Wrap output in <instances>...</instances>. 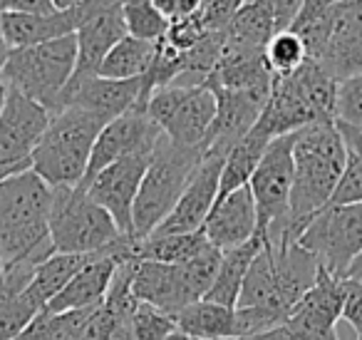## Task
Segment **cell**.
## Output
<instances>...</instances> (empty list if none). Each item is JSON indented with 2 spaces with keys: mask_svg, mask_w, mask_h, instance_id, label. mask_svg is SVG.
<instances>
[{
  "mask_svg": "<svg viewBox=\"0 0 362 340\" xmlns=\"http://www.w3.org/2000/svg\"><path fill=\"white\" fill-rule=\"evenodd\" d=\"M347 162V147L337 122H315L293 132V189L286 241L296 244L303 229L330 204ZM281 244V246H283Z\"/></svg>",
  "mask_w": 362,
  "mask_h": 340,
  "instance_id": "cell-1",
  "label": "cell"
},
{
  "mask_svg": "<svg viewBox=\"0 0 362 340\" xmlns=\"http://www.w3.org/2000/svg\"><path fill=\"white\" fill-rule=\"evenodd\" d=\"M52 189L33 169L0 179V268L40 266L55 254L50 239Z\"/></svg>",
  "mask_w": 362,
  "mask_h": 340,
  "instance_id": "cell-2",
  "label": "cell"
},
{
  "mask_svg": "<svg viewBox=\"0 0 362 340\" xmlns=\"http://www.w3.org/2000/svg\"><path fill=\"white\" fill-rule=\"evenodd\" d=\"M102 127L105 122L100 117L80 107H65L55 112L50 127L30 157L33 171L40 174L52 189L80 186Z\"/></svg>",
  "mask_w": 362,
  "mask_h": 340,
  "instance_id": "cell-3",
  "label": "cell"
},
{
  "mask_svg": "<svg viewBox=\"0 0 362 340\" xmlns=\"http://www.w3.org/2000/svg\"><path fill=\"white\" fill-rule=\"evenodd\" d=\"M202 159V147H179L166 137H161L149 159L134 201V211H132L136 239L149 236L171 214L179 196L184 194L192 176L197 174Z\"/></svg>",
  "mask_w": 362,
  "mask_h": 340,
  "instance_id": "cell-4",
  "label": "cell"
},
{
  "mask_svg": "<svg viewBox=\"0 0 362 340\" xmlns=\"http://www.w3.org/2000/svg\"><path fill=\"white\" fill-rule=\"evenodd\" d=\"M77 70V38L65 35L33 47L11 50L0 77L8 87L40 102L50 115L62 110V95Z\"/></svg>",
  "mask_w": 362,
  "mask_h": 340,
  "instance_id": "cell-5",
  "label": "cell"
},
{
  "mask_svg": "<svg viewBox=\"0 0 362 340\" xmlns=\"http://www.w3.org/2000/svg\"><path fill=\"white\" fill-rule=\"evenodd\" d=\"M122 231L115 219L82 186L55 189L50 209V239L57 254H110L119 256Z\"/></svg>",
  "mask_w": 362,
  "mask_h": 340,
  "instance_id": "cell-6",
  "label": "cell"
},
{
  "mask_svg": "<svg viewBox=\"0 0 362 340\" xmlns=\"http://www.w3.org/2000/svg\"><path fill=\"white\" fill-rule=\"evenodd\" d=\"M248 186L258 211V236L263 244L281 246L291 221L293 135L276 137L266 147Z\"/></svg>",
  "mask_w": 362,
  "mask_h": 340,
  "instance_id": "cell-7",
  "label": "cell"
},
{
  "mask_svg": "<svg viewBox=\"0 0 362 340\" xmlns=\"http://www.w3.org/2000/svg\"><path fill=\"white\" fill-rule=\"evenodd\" d=\"M144 110L169 142L204 149L216 117V92L209 85H166L151 92Z\"/></svg>",
  "mask_w": 362,
  "mask_h": 340,
  "instance_id": "cell-8",
  "label": "cell"
},
{
  "mask_svg": "<svg viewBox=\"0 0 362 340\" xmlns=\"http://www.w3.org/2000/svg\"><path fill=\"white\" fill-rule=\"evenodd\" d=\"M296 244L310 251L327 273L342 278L350 261L362 251V204L325 206Z\"/></svg>",
  "mask_w": 362,
  "mask_h": 340,
  "instance_id": "cell-9",
  "label": "cell"
},
{
  "mask_svg": "<svg viewBox=\"0 0 362 340\" xmlns=\"http://www.w3.org/2000/svg\"><path fill=\"white\" fill-rule=\"evenodd\" d=\"M50 110L6 85V102L0 110V179L33 169V152L50 127Z\"/></svg>",
  "mask_w": 362,
  "mask_h": 340,
  "instance_id": "cell-10",
  "label": "cell"
},
{
  "mask_svg": "<svg viewBox=\"0 0 362 340\" xmlns=\"http://www.w3.org/2000/svg\"><path fill=\"white\" fill-rule=\"evenodd\" d=\"M161 137L164 135L151 122V117L146 115L144 107H132L129 112H124L122 117H117V120L107 122L102 127V132L97 135L95 147H92L90 166H87V174L82 179V184H87L97 171L124 159V157L154 154Z\"/></svg>",
  "mask_w": 362,
  "mask_h": 340,
  "instance_id": "cell-11",
  "label": "cell"
},
{
  "mask_svg": "<svg viewBox=\"0 0 362 340\" xmlns=\"http://www.w3.org/2000/svg\"><path fill=\"white\" fill-rule=\"evenodd\" d=\"M149 159L151 154L124 157V159L97 171L87 184H82V189L115 219L117 229L124 236H134L132 211H134V201L136 194H139L141 179L146 174V166H149Z\"/></svg>",
  "mask_w": 362,
  "mask_h": 340,
  "instance_id": "cell-12",
  "label": "cell"
},
{
  "mask_svg": "<svg viewBox=\"0 0 362 340\" xmlns=\"http://www.w3.org/2000/svg\"><path fill=\"white\" fill-rule=\"evenodd\" d=\"M141 100V77L134 80H112L102 75H72L65 95H62V110L65 107H80L90 115L100 117L102 122H112L139 107Z\"/></svg>",
  "mask_w": 362,
  "mask_h": 340,
  "instance_id": "cell-13",
  "label": "cell"
},
{
  "mask_svg": "<svg viewBox=\"0 0 362 340\" xmlns=\"http://www.w3.org/2000/svg\"><path fill=\"white\" fill-rule=\"evenodd\" d=\"M226 157L204 154L197 174L187 184L184 194L179 196L171 214L156 226L151 234H189V231L204 229L214 204L218 199V184H221V169Z\"/></svg>",
  "mask_w": 362,
  "mask_h": 340,
  "instance_id": "cell-14",
  "label": "cell"
},
{
  "mask_svg": "<svg viewBox=\"0 0 362 340\" xmlns=\"http://www.w3.org/2000/svg\"><path fill=\"white\" fill-rule=\"evenodd\" d=\"M320 65L340 82L362 75V0H340L330 8V35Z\"/></svg>",
  "mask_w": 362,
  "mask_h": 340,
  "instance_id": "cell-15",
  "label": "cell"
},
{
  "mask_svg": "<svg viewBox=\"0 0 362 340\" xmlns=\"http://www.w3.org/2000/svg\"><path fill=\"white\" fill-rule=\"evenodd\" d=\"M211 90L216 92V117L204 142V154L226 157L233 144H238L256 127L266 100L223 87H211Z\"/></svg>",
  "mask_w": 362,
  "mask_h": 340,
  "instance_id": "cell-16",
  "label": "cell"
},
{
  "mask_svg": "<svg viewBox=\"0 0 362 340\" xmlns=\"http://www.w3.org/2000/svg\"><path fill=\"white\" fill-rule=\"evenodd\" d=\"M273 72L266 62V52L258 47H241L223 40L221 55L209 77V87H223V90L248 92L268 100L273 87Z\"/></svg>",
  "mask_w": 362,
  "mask_h": 340,
  "instance_id": "cell-17",
  "label": "cell"
},
{
  "mask_svg": "<svg viewBox=\"0 0 362 340\" xmlns=\"http://www.w3.org/2000/svg\"><path fill=\"white\" fill-rule=\"evenodd\" d=\"M204 234L209 244L218 251L233 249L258 236V211L253 201L251 186L231 191L223 199H216L209 219L204 221Z\"/></svg>",
  "mask_w": 362,
  "mask_h": 340,
  "instance_id": "cell-18",
  "label": "cell"
},
{
  "mask_svg": "<svg viewBox=\"0 0 362 340\" xmlns=\"http://www.w3.org/2000/svg\"><path fill=\"white\" fill-rule=\"evenodd\" d=\"M315 122H330V120H322V117L313 110L308 97L303 95V90L298 87L296 77L293 75L273 77L271 95H268L256 125L261 127L271 140H276V137L293 135V132L303 130V127H308V125H315Z\"/></svg>",
  "mask_w": 362,
  "mask_h": 340,
  "instance_id": "cell-19",
  "label": "cell"
},
{
  "mask_svg": "<svg viewBox=\"0 0 362 340\" xmlns=\"http://www.w3.org/2000/svg\"><path fill=\"white\" fill-rule=\"evenodd\" d=\"M132 293L136 295V300L154 305L169 315H176L181 308L194 303V295L179 266L156 261L132 259Z\"/></svg>",
  "mask_w": 362,
  "mask_h": 340,
  "instance_id": "cell-20",
  "label": "cell"
},
{
  "mask_svg": "<svg viewBox=\"0 0 362 340\" xmlns=\"http://www.w3.org/2000/svg\"><path fill=\"white\" fill-rule=\"evenodd\" d=\"M82 26V13L77 6L55 11L50 16H30V13H0V30L11 50L33 47L57 38L75 35Z\"/></svg>",
  "mask_w": 362,
  "mask_h": 340,
  "instance_id": "cell-21",
  "label": "cell"
},
{
  "mask_svg": "<svg viewBox=\"0 0 362 340\" xmlns=\"http://www.w3.org/2000/svg\"><path fill=\"white\" fill-rule=\"evenodd\" d=\"M119 266V259L110 251H102V254L92 256L85 266L75 273V278L45 305L47 310H80V308H95L102 305L107 298V290L115 278V271Z\"/></svg>",
  "mask_w": 362,
  "mask_h": 340,
  "instance_id": "cell-22",
  "label": "cell"
},
{
  "mask_svg": "<svg viewBox=\"0 0 362 340\" xmlns=\"http://www.w3.org/2000/svg\"><path fill=\"white\" fill-rule=\"evenodd\" d=\"M127 35L122 6L95 13L77 28V70L75 75H97L107 52Z\"/></svg>",
  "mask_w": 362,
  "mask_h": 340,
  "instance_id": "cell-23",
  "label": "cell"
},
{
  "mask_svg": "<svg viewBox=\"0 0 362 340\" xmlns=\"http://www.w3.org/2000/svg\"><path fill=\"white\" fill-rule=\"evenodd\" d=\"M342 303H345V280L322 268L315 285L293 305L288 318L305 328L327 333V330H335L337 320L342 318Z\"/></svg>",
  "mask_w": 362,
  "mask_h": 340,
  "instance_id": "cell-24",
  "label": "cell"
},
{
  "mask_svg": "<svg viewBox=\"0 0 362 340\" xmlns=\"http://www.w3.org/2000/svg\"><path fill=\"white\" fill-rule=\"evenodd\" d=\"M261 249H263L261 236H253V239H248L246 244L221 251L218 273H216V278H214V285L209 288V293L204 295V298L226 305V308H236L238 295H241V285H243V280H246V273Z\"/></svg>",
  "mask_w": 362,
  "mask_h": 340,
  "instance_id": "cell-25",
  "label": "cell"
},
{
  "mask_svg": "<svg viewBox=\"0 0 362 340\" xmlns=\"http://www.w3.org/2000/svg\"><path fill=\"white\" fill-rule=\"evenodd\" d=\"M176 330L197 340H231L236 330L233 308H226L214 300H194L174 315Z\"/></svg>",
  "mask_w": 362,
  "mask_h": 340,
  "instance_id": "cell-26",
  "label": "cell"
},
{
  "mask_svg": "<svg viewBox=\"0 0 362 340\" xmlns=\"http://www.w3.org/2000/svg\"><path fill=\"white\" fill-rule=\"evenodd\" d=\"M206 246L209 239L204 234V229L189 231V234H149L144 239H134V244H132V259L179 266L184 261L194 259Z\"/></svg>",
  "mask_w": 362,
  "mask_h": 340,
  "instance_id": "cell-27",
  "label": "cell"
},
{
  "mask_svg": "<svg viewBox=\"0 0 362 340\" xmlns=\"http://www.w3.org/2000/svg\"><path fill=\"white\" fill-rule=\"evenodd\" d=\"M271 137L261 130V127H253L246 137H243L238 144H233V149L223 159L221 169V184H218V199H223L231 191L241 189L251 181L253 171H256L258 162H261L266 147L271 144Z\"/></svg>",
  "mask_w": 362,
  "mask_h": 340,
  "instance_id": "cell-28",
  "label": "cell"
},
{
  "mask_svg": "<svg viewBox=\"0 0 362 340\" xmlns=\"http://www.w3.org/2000/svg\"><path fill=\"white\" fill-rule=\"evenodd\" d=\"M92 256H97V254H57L55 251V254L47 256V259L37 266L35 276H33L30 285H28L25 290L45 308V305L75 278V273L92 259Z\"/></svg>",
  "mask_w": 362,
  "mask_h": 340,
  "instance_id": "cell-29",
  "label": "cell"
},
{
  "mask_svg": "<svg viewBox=\"0 0 362 340\" xmlns=\"http://www.w3.org/2000/svg\"><path fill=\"white\" fill-rule=\"evenodd\" d=\"M156 52V42H146L139 38L124 35L102 60L97 75L112 77V80H134L144 77L146 70L151 67Z\"/></svg>",
  "mask_w": 362,
  "mask_h": 340,
  "instance_id": "cell-30",
  "label": "cell"
},
{
  "mask_svg": "<svg viewBox=\"0 0 362 340\" xmlns=\"http://www.w3.org/2000/svg\"><path fill=\"white\" fill-rule=\"evenodd\" d=\"M122 16H124L127 35L139 38V40L146 42L164 40L171 23L169 18L156 11L151 0H124L122 3Z\"/></svg>",
  "mask_w": 362,
  "mask_h": 340,
  "instance_id": "cell-31",
  "label": "cell"
},
{
  "mask_svg": "<svg viewBox=\"0 0 362 340\" xmlns=\"http://www.w3.org/2000/svg\"><path fill=\"white\" fill-rule=\"evenodd\" d=\"M40 310L42 305L28 290L0 293V340H13Z\"/></svg>",
  "mask_w": 362,
  "mask_h": 340,
  "instance_id": "cell-32",
  "label": "cell"
},
{
  "mask_svg": "<svg viewBox=\"0 0 362 340\" xmlns=\"http://www.w3.org/2000/svg\"><path fill=\"white\" fill-rule=\"evenodd\" d=\"M263 52H266V62L273 75H291L308 60L305 45L293 30L276 33Z\"/></svg>",
  "mask_w": 362,
  "mask_h": 340,
  "instance_id": "cell-33",
  "label": "cell"
},
{
  "mask_svg": "<svg viewBox=\"0 0 362 340\" xmlns=\"http://www.w3.org/2000/svg\"><path fill=\"white\" fill-rule=\"evenodd\" d=\"M218 264H221V251L211 244L204 251H199L194 259L179 264L181 276L187 280L194 300H202L204 295L209 293V288L214 285V278H216V273H218Z\"/></svg>",
  "mask_w": 362,
  "mask_h": 340,
  "instance_id": "cell-34",
  "label": "cell"
},
{
  "mask_svg": "<svg viewBox=\"0 0 362 340\" xmlns=\"http://www.w3.org/2000/svg\"><path fill=\"white\" fill-rule=\"evenodd\" d=\"M132 333L136 340H166L176 330L174 315L154 308L149 303H141L132 313Z\"/></svg>",
  "mask_w": 362,
  "mask_h": 340,
  "instance_id": "cell-35",
  "label": "cell"
},
{
  "mask_svg": "<svg viewBox=\"0 0 362 340\" xmlns=\"http://www.w3.org/2000/svg\"><path fill=\"white\" fill-rule=\"evenodd\" d=\"M335 122L350 127H362V75L347 77L337 90Z\"/></svg>",
  "mask_w": 362,
  "mask_h": 340,
  "instance_id": "cell-36",
  "label": "cell"
},
{
  "mask_svg": "<svg viewBox=\"0 0 362 340\" xmlns=\"http://www.w3.org/2000/svg\"><path fill=\"white\" fill-rule=\"evenodd\" d=\"M345 204H362V157H355L350 152H347L345 169H342V176L337 181L327 206Z\"/></svg>",
  "mask_w": 362,
  "mask_h": 340,
  "instance_id": "cell-37",
  "label": "cell"
},
{
  "mask_svg": "<svg viewBox=\"0 0 362 340\" xmlns=\"http://www.w3.org/2000/svg\"><path fill=\"white\" fill-rule=\"evenodd\" d=\"M345 280V278H342ZM342 320L352 325L357 340H362V285L345 280V303H342Z\"/></svg>",
  "mask_w": 362,
  "mask_h": 340,
  "instance_id": "cell-38",
  "label": "cell"
},
{
  "mask_svg": "<svg viewBox=\"0 0 362 340\" xmlns=\"http://www.w3.org/2000/svg\"><path fill=\"white\" fill-rule=\"evenodd\" d=\"M303 3L305 0H271V8H273V18H276V28L278 33L288 30L296 21V16L300 13Z\"/></svg>",
  "mask_w": 362,
  "mask_h": 340,
  "instance_id": "cell-39",
  "label": "cell"
},
{
  "mask_svg": "<svg viewBox=\"0 0 362 340\" xmlns=\"http://www.w3.org/2000/svg\"><path fill=\"white\" fill-rule=\"evenodd\" d=\"M60 11L55 6V0H13V6L8 13H30V16H50V13Z\"/></svg>",
  "mask_w": 362,
  "mask_h": 340,
  "instance_id": "cell-40",
  "label": "cell"
},
{
  "mask_svg": "<svg viewBox=\"0 0 362 340\" xmlns=\"http://www.w3.org/2000/svg\"><path fill=\"white\" fill-rule=\"evenodd\" d=\"M337 130H340L342 140H345L347 152L355 157H362V127H350L337 122Z\"/></svg>",
  "mask_w": 362,
  "mask_h": 340,
  "instance_id": "cell-41",
  "label": "cell"
},
{
  "mask_svg": "<svg viewBox=\"0 0 362 340\" xmlns=\"http://www.w3.org/2000/svg\"><path fill=\"white\" fill-rule=\"evenodd\" d=\"M204 0H176V8H174V18H192L202 11ZM171 18V21H174Z\"/></svg>",
  "mask_w": 362,
  "mask_h": 340,
  "instance_id": "cell-42",
  "label": "cell"
},
{
  "mask_svg": "<svg viewBox=\"0 0 362 340\" xmlns=\"http://www.w3.org/2000/svg\"><path fill=\"white\" fill-rule=\"evenodd\" d=\"M154 3V8L161 13V16H166L171 21L174 18V8H176V0H151Z\"/></svg>",
  "mask_w": 362,
  "mask_h": 340,
  "instance_id": "cell-43",
  "label": "cell"
},
{
  "mask_svg": "<svg viewBox=\"0 0 362 340\" xmlns=\"http://www.w3.org/2000/svg\"><path fill=\"white\" fill-rule=\"evenodd\" d=\"M8 55H11V47H8L6 38H3V30H0V70H3V65H6Z\"/></svg>",
  "mask_w": 362,
  "mask_h": 340,
  "instance_id": "cell-44",
  "label": "cell"
},
{
  "mask_svg": "<svg viewBox=\"0 0 362 340\" xmlns=\"http://www.w3.org/2000/svg\"><path fill=\"white\" fill-rule=\"evenodd\" d=\"M75 3H80V0H55V6L60 8V11H65V8H72Z\"/></svg>",
  "mask_w": 362,
  "mask_h": 340,
  "instance_id": "cell-45",
  "label": "cell"
},
{
  "mask_svg": "<svg viewBox=\"0 0 362 340\" xmlns=\"http://www.w3.org/2000/svg\"><path fill=\"white\" fill-rule=\"evenodd\" d=\"M3 102H6V82L0 77V110H3Z\"/></svg>",
  "mask_w": 362,
  "mask_h": 340,
  "instance_id": "cell-46",
  "label": "cell"
},
{
  "mask_svg": "<svg viewBox=\"0 0 362 340\" xmlns=\"http://www.w3.org/2000/svg\"><path fill=\"white\" fill-rule=\"evenodd\" d=\"M13 6V0H0V13H8Z\"/></svg>",
  "mask_w": 362,
  "mask_h": 340,
  "instance_id": "cell-47",
  "label": "cell"
}]
</instances>
